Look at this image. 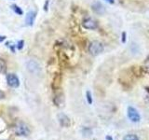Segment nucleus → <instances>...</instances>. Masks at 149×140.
<instances>
[{
  "instance_id": "4468645a",
  "label": "nucleus",
  "mask_w": 149,
  "mask_h": 140,
  "mask_svg": "<svg viewBox=\"0 0 149 140\" xmlns=\"http://www.w3.org/2000/svg\"><path fill=\"white\" fill-rule=\"evenodd\" d=\"M49 0H46V2H45V5H44V9H45V11H48V7H49Z\"/></svg>"
},
{
  "instance_id": "20e7f679",
  "label": "nucleus",
  "mask_w": 149,
  "mask_h": 140,
  "mask_svg": "<svg viewBox=\"0 0 149 140\" xmlns=\"http://www.w3.org/2000/svg\"><path fill=\"white\" fill-rule=\"evenodd\" d=\"M26 66H27V69L33 74H39L41 71V67H40L39 64L35 60L28 61L26 64Z\"/></svg>"
},
{
  "instance_id": "423d86ee",
  "label": "nucleus",
  "mask_w": 149,
  "mask_h": 140,
  "mask_svg": "<svg viewBox=\"0 0 149 140\" xmlns=\"http://www.w3.org/2000/svg\"><path fill=\"white\" fill-rule=\"evenodd\" d=\"M82 25L84 28H86V29L94 30L97 28V22L94 20H92V19L88 18V19H85V20L83 21Z\"/></svg>"
},
{
  "instance_id": "f03ea898",
  "label": "nucleus",
  "mask_w": 149,
  "mask_h": 140,
  "mask_svg": "<svg viewBox=\"0 0 149 140\" xmlns=\"http://www.w3.org/2000/svg\"><path fill=\"white\" fill-rule=\"evenodd\" d=\"M127 114H128V117L130 120V121H132V123H139V121L141 120V116H140V113L136 108H134L133 106L128 107Z\"/></svg>"
},
{
  "instance_id": "a211bd4d",
  "label": "nucleus",
  "mask_w": 149,
  "mask_h": 140,
  "mask_svg": "<svg viewBox=\"0 0 149 140\" xmlns=\"http://www.w3.org/2000/svg\"><path fill=\"white\" fill-rule=\"evenodd\" d=\"M106 140H113V138H112L111 136H109V135H107V136H106Z\"/></svg>"
},
{
  "instance_id": "9d476101",
  "label": "nucleus",
  "mask_w": 149,
  "mask_h": 140,
  "mask_svg": "<svg viewBox=\"0 0 149 140\" xmlns=\"http://www.w3.org/2000/svg\"><path fill=\"white\" fill-rule=\"evenodd\" d=\"M7 70V64L3 59H0V74H4Z\"/></svg>"
},
{
  "instance_id": "39448f33",
  "label": "nucleus",
  "mask_w": 149,
  "mask_h": 140,
  "mask_svg": "<svg viewBox=\"0 0 149 140\" xmlns=\"http://www.w3.org/2000/svg\"><path fill=\"white\" fill-rule=\"evenodd\" d=\"M7 82L8 86L12 88H18L20 86V80L15 74H8L7 76Z\"/></svg>"
},
{
  "instance_id": "f3484780",
  "label": "nucleus",
  "mask_w": 149,
  "mask_h": 140,
  "mask_svg": "<svg viewBox=\"0 0 149 140\" xmlns=\"http://www.w3.org/2000/svg\"><path fill=\"white\" fill-rule=\"evenodd\" d=\"M106 2H108V3H110V4H113L114 2H115V0H105Z\"/></svg>"
},
{
  "instance_id": "0eeeda50",
  "label": "nucleus",
  "mask_w": 149,
  "mask_h": 140,
  "mask_svg": "<svg viewBox=\"0 0 149 140\" xmlns=\"http://www.w3.org/2000/svg\"><path fill=\"white\" fill-rule=\"evenodd\" d=\"M58 118H59L60 124L63 126V127H68V126H70V124H71V121H70L69 118L66 115L61 113L58 115Z\"/></svg>"
},
{
  "instance_id": "dca6fc26",
  "label": "nucleus",
  "mask_w": 149,
  "mask_h": 140,
  "mask_svg": "<svg viewBox=\"0 0 149 140\" xmlns=\"http://www.w3.org/2000/svg\"><path fill=\"white\" fill-rule=\"evenodd\" d=\"M5 39H6V36H0V42L4 41Z\"/></svg>"
},
{
  "instance_id": "ddd939ff",
  "label": "nucleus",
  "mask_w": 149,
  "mask_h": 140,
  "mask_svg": "<svg viewBox=\"0 0 149 140\" xmlns=\"http://www.w3.org/2000/svg\"><path fill=\"white\" fill-rule=\"evenodd\" d=\"M23 44H24V41L23 40H20L18 42V44H17V48H18V50H22V48H23Z\"/></svg>"
},
{
  "instance_id": "6e6552de",
  "label": "nucleus",
  "mask_w": 149,
  "mask_h": 140,
  "mask_svg": "<svg viewBox=\"0 0 149 140\" xmlns=\"http://www.w3.org/2000/svg\"><path fill=\"white\" fill-rule=\"evenodd\" d=\"M35 19H36V13H35L34 11L30 10L29 12L27 13V15H26V17H25V22H26V25L32 26L33 24H34Z\"/></svg>"
},
{
  "instance_id": "1a4fd4ad",
  "label": "nucleus",
  "mask_w": 149,
  "mask_h": 140,
  "mask_svg": "<svg viewBox=\"0 0 149 140\" xmlns=\"http://www.w3.org/2000/svg\"><path fill=\"white\" fill-rule=\"evenodd\" d=\"M11 9L12 10L15 12L16 14H18V15H22L23 14V11H22V9L19 7V6H17V5H15V4H13V5H11Z\"/></svg>"
},
{
  "instance_id": "7ed1b4c3",
  "label": "nucleus",
  "mask_w": 149,
  "mask_h": 140,
  "mask_svg": "<svg viewBox=\"0 0 149 140\" xmlns=\"http://www.w3.org/2000/svg\"><path fill=\"white\" fill-rule=\"evenodd\" d=\"M15 133L18 135H28L30 134V129L28 127V125L24 123H19L15 125Z\"/></svg>"
},
{
  "instance_id": "f257e3e1",
  "label": "nucleus",
  "mask_w": 149,
  "mask_h": 140,
  "mask_svg": "<svg viewBox=\"0 0 149 140\" xmlns=\"http://www.w3.org/2000/svg\"><path fill=\"white\" fill-rule=\"evenodd\" d=\"M88 51L92 55H99L104 51V45L100 41L94 40L91 42L90 45H88Z\"/></svg>"
},
{
  "instance_id": "f8f14e48",
  "label": "nucleus",
  "mask_w": 149,
  "mask_h": 140,
  "mask_svg": "<svg viewBox=\"0 0 149 140\" xmlns=\"http://www.w3.org/2000/svg\"><path fill=\"white\" fill-rule=\"evenodd\" d=\"M86 96H87V101H88V103L90 105H91L92 104V96H91V92H90V91H87V92H86Z\"/></svg>"
},
{
  "instance_id": "9b49d317",
  "label": "nucleus",
  "mask_w": 149,
  "mask_h": 140,
  "mask_svg": "<svg viewBox=\"0 0 149 140\" xmlns=\"http://www.w3.org/2000/svg\"><path fill=\"white\" fill-rule=\"evenodd\" d=\"M123 140H139V138H138L137 135L130 134L125 135L124 138H123Z\"/></svg>"
},
{
  "instance_id": "2eb2a0df",
  "label": "nucleus",
  "mask_w": 149,
  "mask_h": 140,
  "mask_svg": "<svg viewBox=\"0 0 149 140\" xmlns=\"http://www.w3.org/2000/svg\"><path fill=\"white\" fill-rule=\"evenodd\" d=\"M122 42H123V43H125V42H126V33L125 32L122 33Z\"/></svg>"
}]
</instances>
